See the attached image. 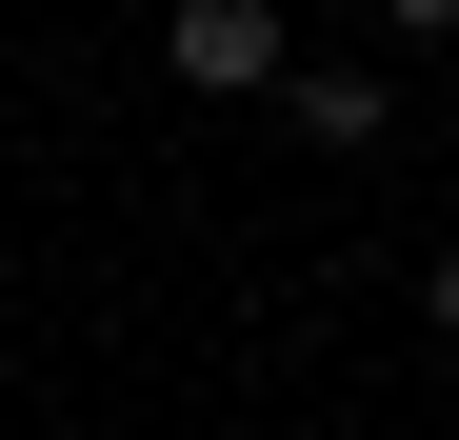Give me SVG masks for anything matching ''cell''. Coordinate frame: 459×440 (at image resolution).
Listing matches in <instances>:
<instances>
[{
    "instance_id": "obj_1",
    "label": "cell",
    "mask_w": 459,
    "mask_h": 440,
    "mask_svg": "<svg viewBox=\"0 0 459 440\" xmlns=\"http://www.w3.org/2000/svg\"><path fill=\"white\" fill-rule=\"evenodd\" d=\"M280 0H160V81L180 101H280Z\"/></svg>"
},
{
    "instance_id": "obj_2",
    "label": "cell",
    "mask_w": 459,
    "mask_h": 440,
    "mask_svg": "<svg viewBox=\"0 0 459 440\" xmlns=\"http://www.w3.org/2000/svg\"><path fill=\"white\" fill-rule=\"evenodd\" d=\"M280 120H299V140H340V161H359V140H400L379 60H280Z\"/></svg>"
},
{
    "instance_id": "obj_3",
    "label": "cell",
    "mask_w": 459,
    "mask_h": 440,
    "mask_svg": "<svg viewBox=\"0 0 459 440\" xmlns=\"http://www.w3.org/2000/svg\"><path fill=\"white\" fill-rule=\"evenodd\" d=\"M379 40H459V0H379Z\"/></svg>"
},
{
    "instance_id": "obj_4",
    "label": "cell",
    "mask_w": 459,
    "mask_h": 440,
    "mask_svg": "<svg viewBox=\"0 0 459 440\" xmlns=\"http://www.w3.org/2000/svg\"><path fill=\"white\" fill-rule=\"evenodd\" d=\"M420 321H439V340H459V260H439V280H420Z\"/></svg>"
}]
</instances>
